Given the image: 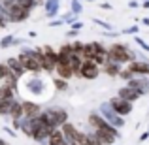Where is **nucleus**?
Instances as JSON below:
<instances>
[{
  "instance_id": "29",
  "label": "nucleus",
  "mask_w": 149,
  "mask_h": 145,
  "mask_svg": "<svg viewBox=\"0 0 149 145\" xmlns=\"http://www.w3.org/2000/svg\"><path fill=\"white\" fill-rule=\"evenodd\" d=\"M2 130L6 132V134L10 136V138H17V132H15V130H13L11 126H2Z\"/></svg>"
},
{
  "instance_id": "24",
  "label": "nucleus",
  "mask_w": 149,
  "mask_h": 145,
  "mask_svg": "<svg viewBox=\"0 0 149 145\" xmlns=\"http://www.w3.org/2000/svg\"><path fill=\"white\" fill-rule=\"evenodd\" d=\"M15 2H17L19 6L26 8V10H29V11H32L34 8H38V6H40V4H38L36 0H15Z\"/></svg>"
},
{
  "instance_id": "2",
  "label": "nucleus",
  "mask_w": 149,
  "mask_h": 145,
  "mask_svg": "<svg viewBox=\"0 0 149 145\" xmlns=\"http://www.w3.org/2000/svg\"><path fill=\"white\" fill-rule=\"evenodd\" d=\"M108 60L117 62V64H128V62L136 60V55L125 44H111L108 47Z\"/></svg>"
},
{
  "instance_id": "11",
  "label": "nucleus",
  "mask_w": 149,
  "mask_h": 145,
  "mask_svg": "<svg viewBox=\"0 0 149 145\" xmlns=\"http://www.w3.org/2000/svg\"><path fill=\"white\" fill-rule=\"evenodd\" d=\"M21 105H23V117H38L42 113V105L34 100H21Z\"/></svg>"
},
{
  "instance_id": "35",
  "label": "nucleus",
  "mask_w": 149,
  "mask_h": 145,
  "mask_svg": "<svg viewBox=\"0 0 149 145\" xmlns=\"http://www.w3.org/2000/svg\"><path fill=\"white\" fill-rule=\"evenodd\" d=\"M79 2H81V0H79Z\"/></svg>"
},
{
  "instance_id": "15",
  "label": "nucleus",
  "mask_w": 149,
  "mask_h": 145,
  "mask_svg": "<svg viewBox=\"0 0 149 145\" xmlns=\"http://www.w3.org/2000/svg\"><path fill=\"white\" fill-rule=\"evenodd\" d=\"M17 83H19V77L13 76V74H8L6 77L0 79V87H2V89H10V91H13V92H19Z\"/></svg>"
},
{
  "instance_id": "26",
  "label": "nucleus",
  "mask_w": 149,
  "mask_h": 145,
  "mask_svg": "<svg viewBox=\"0 0 149 145\" xmlns=\"http://www.w3.org/2000/svg\"><path fill=\"white\" fill-rule=\"evenodd\" d=\"M70 8H72L70 11H72L74 15H79L81 11H83V8H81V2H79V0H72V2H70Z\"/></svg>"
},
{
  "instance_id": "4",
  "label": "nucleus",
  "mask_w": 149,
  "mask_h": 145,
  "mask_svg": "<svg viewBox=\"0 0 149 145\" xmlns=\"http://www.w3.org/2000/svg\"><path fill=\"white\" fill-rule=\"evenodd\" d=\"M25 89H26V92L32 94V96H42L45 92V81L42 79L40 76H32V74H30V77L25 79Z\"/></svg>"
},
{
  "instance_id": "18",
  "label": "nucleus",
  "mask_w": 149,
  "mask_h": 145,
  "mask_svg": "<svg viewBox=\"0 0 149 145\" xmlns=\"http://www.w3.org/2000/svg\"><path fill=\"white\" fill-rule=\"evenodd\" d=\"M117 96L119 98H123V100H127V102H136L140 98V94L134 91V89H130L128 85H125V87H121L119 89V92H117Z\"/></svg>"
},
{
  "instance_id": "21",
  "label": "nucleus",
  "mask_w": 149,
  "mask_h": 145,
  "mask_svg": "<svg viewBox=\"0 0 149 145\" xmlns=\"http://www.w3.org/2000/svg\"><path fill=\"white\" fill-rule=\"evenodd\" d=\"M13 100H15V98H4V100H0V117H8V115H10V109H11Z\"/></svg>"
},
{
  "instance_id": "32",
  "label": "nucleus",
  "mask_w": 149,
  "mask_h": 145,
  "mask_svg": "<svg viewBox=\"0 0 149 145\" xmlns=\"http://www.w3.org/2000/svg\"><path fill=\"white\" fill-rule=\"evenodd\" d=\"M95 23H96V25H100V26H104V28H109V25H108V23L100 21V19H95Z\"/></svg>"
},
{
  "instance_id": "28",
  "label": "nucleus",
  "mask_w": 149,
  "mask_h": 145,
  "mask_svg": "<svg viewBox=\"0 0 149 145\" xmlns=\"http://www.w3.org/2000/svg\"><path fill=\"white\" fill-rule=\"evenodd\" d=\"M8 74H11L10 68H8V64H6V62H0V79H2V77H6Z\"/></svg>"
},
{
  "instance_id": "12",
  "label": "nucleus",
  "mask_w": 149,
  "mask_h": 145,
  "mask_svg": "<svg viewBox=\"0 0 149 145\" xmlns=\"http://www.w3.org/2000/svg\"><path fill=\"white\" fill-rule=\"evenodd\" d=\"M127 68L134 76H142V77L149 76V62H146V60H132V62H128Z\"/></svg>"
},
{
  "instance_id": "1",
  "label": "nucleus",
  "mask_w": 149,
  "mask_h": 145,
  "mask_svg": "<svg viewBox=\"0 0 149 145\" xmlns=\"http://www.w3.org/2000/svg\"><path fill=\"white\" fill-rule=\"evenodd\" d=\"M38 117L42 119V123H45L51 128H61L64 123H68V113H66V109L58 108V105L42 109V113Z\"/></svg>"
},
{
  "instance_id": "9",
  "label": "nucleus",
  "mask_w": 149,
  "mask_h": 145,
  "mask_svg": "<svg viewBox=\"0 0 149 145\" xmlns=\"http://www.w3.org/2000/svg\"><path fill=\"white\" fill-rule=\"evenodd\" d=\"M30 13H32V11H29L26 8L15 4V6L8 11V21L10 23H23V21H26V19L30 17Z\"/></svg>"
},
{
  "instance_id": "30",
  "label": "nucleus",
  "mask_w": 149,
  "mask_h": 145,
  "mask_svg": "<svg viewBox=\"0 0 149 145\" xmlns=\"http://www.w3.org/2000/svg\"><path fill=\"white\" fill-rule=\"evenodd\" d=\"M61 25H64L61 17H58V19H53V21H49V23H47V26H51V28H55V26H61Z\"/></svg>"
},
{
  "instance_id": "19",
  "label": "nucleus",
  "mask_w": 149,
  "mask_h": 145,
  "mask_svg": "<svg viewBox=\"0 0 149 145\" xmlns=\"http://www.w3.org/2000/svg\"><path fill=\"white\" fill-rule=\"evenodd\" d=\"M10 117L11 121L15 119H23V105H21V98H15L13 104H11V109H10Z\"/></svg>"
},
{
  "instance_id": "6",
  "label": "nucleus",
  "mask_w": 149,
  "mask_h": 145,
  "mask_svg": "<svg viewBox=\"0 0 149 145\" xmlns=\"http://www.w3.org/2000/svg\"><path fill=\"white\" fill-rule=\"evenodd\" d=\"M102 68L98 64H96L95 60H83V64H81V70H79V79H87V81H93L96 79V77L100 76Z\"/></svg>"
},
{
  "instance_id": "14",
  "label": "nucleus",
  "mask_w": 149,
  "mask_h": 145,
  "mask_svg": "<svg viewBox=\"0 0 149 145\" xmlns=\"http://www.w3.org/2000/svg\"><path fill=\"white\" fill-rule=\"evenodd\" d=\"M44 8H45V17L53 21L61 10V0H44Z\"/></svg>"
},
{
  "instance_id": "10",
  "label": "nucleus",
  "mask_w": 149,
  "mask_h": 145,
  "mask_svg": "<svg viewBox=\"0 0 149 145\" xmlns=\"http://www.w3.org/2000/svg\"><path fill=\"white\" fill-rule=\"evenodd\" d=\"M127 85H128L130 89H134V91L138 92L140 96H143V94L149 91V79H147V77H142V76H138V77L134 76L130 81H127Z\"/></svg>"
},
{
  "instance_id": "8",
  "label": "nucleus",
  "mask_w": 149,
  "mask_h": 145,
  "mask_svg": "<svg viewBox=\"0 0 149 145\" xmlns=\"http://www.w3.org/2000/svg\"><path fill=\"white\" fill-rule=\"evenodd\" d=\"M108 104L111 105V109L117 113V115H121V117L130 115L132 113V102H127V100H123V98H119V96H113Z\"/></svg>"
},
{
  "instance_id": "27",
  "label": "nucleus",
  "mask_w": 149,
  "mask_h": 145,
  "mask_svg": "<svg viewBox=\"0 0 149 145\" xmlns=\"http://www.w3.org/2000/svg\"><path fill=\"white\" fill-rule=\"evenodd\" d=\"M119 77H121V79H125V81H130L132 77H134V74H132L128 68H123V70L119 72Z\"/></svg>"
},
{
  "instance_id": "7",
  "label": "nucleus",
  "mask_w": 149,
  "mask_h": 145,
  "mask_svg": "<svg viewBox=\"0 0 149 145\" xmlns=\"http://www.w3.org/2000/svg\"><path fill=\"white\" fill-rule=\"evenodd\" d=\"M98 113H100L102 117H104L106 121H108L109 124H111L113 128H121V126H125V121H123V117H121V115H117V113L111 109V105H109V104H102V105H100V111H98Z\"/></svg>"
},
{
  "instance_id": "13",
  "label": "nucleus",
  "mask_w": 149,
  "mask_h": 145,
  "mask_svg": "<svg viewBox=\"0 0 149 145\" xmlns=\"http://www.w3.org/2000/svg\"><path fill=\"white\" fill-rule=\"evenodd\" d=\"M6 64H8V68H10V72L13 74V76H17L19 79H21V77L26 74L25 66H23L21 62H19V58H17V57H10V58L6 60Z\"/></svg>"
},
{
  "instance_id": "25",
  "label": "nucleus",
  "mask_w": 149,
  "mask_h": 145,
  "mask_svg": "<svg viewBox=\"0 0 149 145\" xmlns=\"http://www.w3.org/2000/svg\"><path fill=\"white\" fill-rule=\"evenodd\" d=\"M81 145H102V143L91 134V132H85V138H83V142H81Z\"/></svg>"
},
{
  "instance_id": "22",
  "label": "nucleus",
  "mask_w": 149,
  "mask_h": 145,
  "mask_svg": "<svg viewBox=\"0 0 149 145\" xmlns=\"http://www.w3.org/2000/svg\"><path fill=\"white\" fill-rule=\"evenodd\" d=\"M51 83H53L55 91H58V92H66V91L70 89V83H68L66 79H61V77H55Z\"/></svg>"
},
{
  "instance_id": "17",
  "label": "nucleus",
  "mask_w": 149,
  "mask_h": 145,
  "mask_svg": "<svg viewBox=\"0 0 149 145\" xmlns=\"http://www.w3.org/2000/svg\"><path fill=\"white\" fill-rule=\"evenodd\" d=\"M55 76H57V77H61V79L70 81V79L74 77V72H72V68H70L68 64H64V62H58V64H57V68H55Z\"/></svg>"
},
{
  "instance_id": "23",
  "label": "nucleus",
  "mask_w": 149,
  "mask_h": 145,
  "mask_svg": "<svg viewBox=\"0 0 149 145\" xmlns=\"http://www.w3.org/2000/svg\"><path fill=\"white\" fill-rule=\"evenodd\" d=\"M13 40H15V36H13V34H8V36L0 38V47H2V49L13 47Z\"/></svg>"
},
{
  "instance_id": "33",
  "label": "nucleus",
  "mask_w": 149,
  "mask_h": 145,
  "mask_svg": "<svg viewBox=\"0 0 149 145\" xmlns=\"http://www.w3.org/2000/svg\"><path fill=\"white\" fill-rule=\"evenodd\" d=\"M64 145H70V143H66V142H64Z\"/></svg>"
},
{
  "instance_id": "5",
  "label": "nucleus",
  "mask_w": 149,
  "mask_h": 145,
  "mask_svg": "<svg viewBox=\"0 0 149 145\" xmlns=\"http://www.w3.org/2000/svg\"><path fill=\"white\" fill-rule=\"evenodd\" d=\"M57 49H53L51 45H45L44 47V62H42V70H44L47 76L55 74V68H57Z\"/></svg>"
},
{
  "instance_id": "20",
  "label": "nucleus",
  "mask_w": 149,
  "mask_h": 145,
  "mask_svg": "<svg viewBox=\"0 0 149 145\" xmlns=\"http://www.w3.org/2000/svg\"><path fill=\"white\" fill-rule=\"evenodd\" d=\"M47 145H64V136H62L61 128H55L47 138Z\"/></svg>"
},
{
  "instance_id": "16",
  "label": "nucleus",
  "mask_w": 149,
  "mask_h": 145,
  "mask_svg": "<svg viewBox=\"0 0 149 145\" xmlns=\"http://www.w3.org/2000/svg\"><path fill=\"white\" fill-rule=\"evenodd\" d=\"M100 68H102V72H104L106 76H109V77H119V72L123 70V68H121V64L111 62V60H106Z\"/></svg>"
},
{
  "instance_id": "3",
  "label": "nucleus",
  "mask_w": 149,
  "mask_h": 145,
  "mask_svg": "<svg viewBox=\"0 0 149 145\" xmlns=\"http://www.w3.org/2000/svg\"><path fill=\"white\" fill-rule=\"evenodd\" d=\"M17 58H19V62L25 66L26 74H32V76H40V74H44L42 64L36 60V57L32 55V47H23L17 53Z\"/></svg>"
},
{
  "instance_id": "34",
  "label": "nucleus",
  "mask_w": 149,
  "mask_h": 145,
  "mask_svg": "<svg viewBox=\"0 0 149 145\" xmlns=\"http://www.w3.org/2000/svg\"><path fill=\"white\" fill-rule=\"evenodd\" d=\"M89 2H95V0H89Z\"/></svg>"
},
{
  "instance_id": "31",
  "label": "nucleus",
  "mask_w": 149,
  "mask_h": 145,
  "mask_svg": "<svg viewBox=\"0 0 149 145\" xmlns=\"http://www.w3.org/2000/svg\"><path fill=\"white\" fill-rule=\"evenodd\" d=\"M70 25H72V30H79V28H83V23L77 21V19H74V21L70 23Z\"/></svg>"
}]
</instances>
